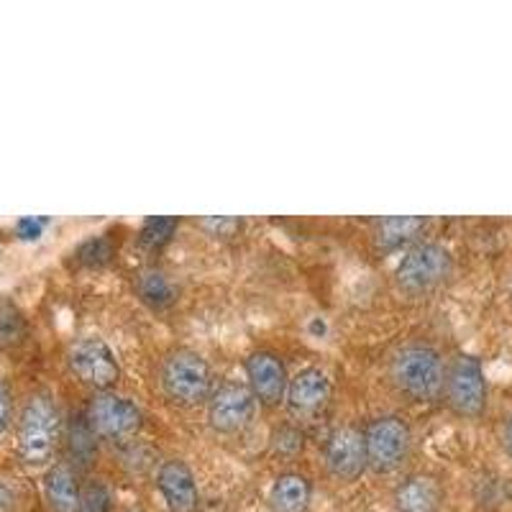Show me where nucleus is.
<instances>
[{
	"instance_id": "nucleus-1",
	"label": "nucleus",
	"mask_w": 512,
	"mask_h": 512,
	"mask_svg": "<svg viewBox=\"0 0 512 512\" xmlns=\"http://www.w3.org/2000/svg\"><path fill=\"white\" fill-rule=\"evenodd\" d=\"M62 438V413L49 392H34L24 402L16 425L18 459L26 466H47L57 454Z\"/></svg>"
},
{
	"instance_id": "nucleus-2",
	"label": "nucleus",
	"mask_w": 512,
	"mask_h": 512,
	"mask_svg": "<svg viewBox=\"0 0 512 512\" xmlns=\"http://www.w3.org/2000/svg\"><path fill=\"white\" fill-rule=\"evenodd\" d=\"M390 377L397 390L413 402H433L443 395L446 364L433 346L408 344L392 356Z\"/></svg>"
},
{
	"instance_id": "nucleus-3",
	"label": "nucleus",
	"mask_w": 512,
	"mask_h": 512,
	"mask_svg": "<svg viewBox=\"0 0 512 512\" xmlns=\"http://www.w3.org/2000/svg\"><path fill=\"white\" fill-rule=\"evenodd\" d=\"M159 384L164 395L180 408H198L213 395L210 364L192 349L169 351L159 369Z\"/></svg>"
},
{
	"instance_id": "nucleus-4",
	"label": "nucleus",
	"mask_w": 512,
	"mask_h": 512,
	"mask_svg": "<svg viewBox=\"0 0 512 512\" xmlns=\"http://www.w3.org/2000/svg\"><path fill=\"white\" fill-rule=\"evenodd\" d=\"M364 451H367V469L374 474L397 472L410 456L413 431L408 420L400 415H379L369 420L364 428Z\"/></svg>"
},
{
	"instance_id": "nucleus-5",
	"label": "nucleus",
	"mask_w": 512,
	"mask_h": 512,
	"mask_svg": "<svg viewBox=\"0 0 512 512\" xmlns=\"http://www.w3.org/2000/svg\"><path fill=\"white\" fill-rule=\"evenodd\" d=\"M454 272L451 251L441 244H418L402 256L395 269V282L408 295H425L436 290Z\"/></svg>"
},
{
	"instance_id": "nucleus-6",
	"label": "nucleus",
	"mask_w": 512,
	"mask_h": 512,
	"mask_svg": "<svg viewBox=\"0 0 512 512\" xmlns=\"http://www.w3.org/2000/svg\"><path fill=\"white\" fill-rule=\"evenodd\" d=\"M67 367L85 387L95 392H111L121 379V364L103 338H77L67 349Z\"/></svg>"
},
{
	"instance_id": "nucleus-7",
	"label": "nucleus",
	"mask_w": 512,
	"mask_h": 512,
	"mask_svg": "<svg viewBox=\"0 0 512 512\" xmlns=\"http://www.w3.org/2000/svg\"><path fill=\"white\" fill-rule=\"evenodd\" d=\"M443 395H446L448 408L464 418H477L487 405V379H484L482 361L477 356L461 354L454 364L446 369V382H443Z\"/></svg>"
},
{
	"instance_id": "nucleus-8",
	"label": "nucleus",
	"mask_w": 512,
	"mask_h": 512,
	"mask_svg": "<svg viewBox=\"0 0 512 512\" xmlns=\"http://www.w3.org/2000/svg\"><path fill=\"white\" fill-rule=\"evenodd\" d=\"M90 428L95 436H103L108 441H128L141 431L144 425V413L131 397H123L118 392H98L88 405Z\"/></svg>"
},
{
	"instance_id": "nucleus-9",
	"label": "nucleus",
	"mask_w": 512,
	"mask_h": 512,
	"mask_svg": "<svg viewBox=\"0 0 512 512\" xmlns=\"http://www.w3.org/2000/svg\"><path fill=\"white\" fill-rule=\"evenodd\" d=\"M205 405H208L210 428L223 436L244 431L256 413V400L244 382H223L218 390H213Z\"/></svg>"
},
{
	"instance_id": "nucleus-10",
	"label": "nucleus",
	"mask_w": 512,
	"mask_h": 512,
	"mask_svg": "<svg viewBox=\"0 0 512 512\" xmlns=\"http://www.w3.org/2000/svg\"><path fill=\"white\" fill-rule=\"evenodd\" d=\"M246 372V387L251 390L254 400L264 408H277L287 397V384H290V374H287L285 361L274 351H254L249 359L244 361Z\"/></svg>"
},
{
	"instance_id": "nucleus-11",
	"label": "nucleus",
	"mask_w": 512,
	"mask_h": 512,
	"mask_svg": "<svg viewBox=\"0 0 512 512\" xmlns=\"http://www.w3.org/2000/svg\"><path fill=\"white\" fill-rule=\"evenodd\" d=\"M328 472L341 482H354L367 472V451H364V433L354 425L333 428L323 446Z\"/></svg>"
},
{
	"instance_id": "nucleus-12",
	"label": "nucleus",
	"mask_w": 512,
	"mask_h": 512,
	"mask_svg": "<svg viewBox=\"0 0 512 512\" xmlns=\"http://www.w3.org/2000/svg\"><path fill=\"white\" fill-rule=\"evenodd\" d=\"M159 495L172 512H195L200 502V489L190 466L182 459L162 461L157 472Z\"/></svg>"
},
{
	"instance_id": "nucleus-13",
	"label": "nucleus",
	"mask_w": 512,
	"mask_h": 512,
	"mask_svg": "<svg viewBox=\"0 0 512 512\" xmlns=\"http://www.w3.org/2000/svg\"><path fill=\"white\" fill-rule=\"evenodd\" d=\"M328 397H331V379H328V374L315 367H308L300 369L295 377H290L285 400L292 413L310 415L318 413L328 402Z\"/></svg>"
},
{
	"instance_id": "nucleus-14",
	"label": "nucleus",
	"mask_w": 512,
	"mask_h": 512,
	"mask_svg": "<svg viewBox=\"0 0 512 512\" xmlns=\"http://www.w3.org/2000/svg\"><path fill=\"white\" fill-rule=\"evenodd\" d=\"M44 495L54 512H80L82 484L77 477L75 464L70 461H54L44 477Z\"/></svg>"
},
{
	"instance_id": "nucleus-15",
	"label": "nucleus",
	"mask_w": 512,
	"mask_h": 512,
	"mask_svg": "<svg viewBox=\"0 0 512 512\" xmlns=\"http://www.w3.org/2000/svg\"><path fill=\"white\" fill-rule=\"evenodd\" d=\"M397 512H441L443 489L428 474H413L395 489Z\"/></svg>"
},
{
	"instance_id": "nucleus-16",
	"label": "nucleus",
	"mask_w": 512,
	"mask_h": 512,
	"mask_svg": "<svg viewBox=\"0 0 512 512\" xmlns=\"http://www.w3.org/2000/svg\"><path fill=\"white\" fill-rule=\"evenodd\" d=\"M310 500H313V484L297 472L277 477V482L269 489V507L274 512H305Z\"/></svg>"
},
{
	"instance_id": "nucleus-17",
	"label": "nucleus",
	"mask_w": 512,
	"mask_h": 512,
	"mask_svg": "<svg viewBox=\"0 0 512 512\" xmlns=\"http://www.w3.org/2000/svg\"><path fill=\"white\" fill-rule=\"evenodd\" d=\"M136 295L144 305L152 310H164L177 300L175 282L169 280V274L162 269H144L136 277Z\"/></svg>"
},
{
	"instance_id": "nucleus-18",
	"label": "nucleus",
	"mask_w": 512,
	"mask_h": 512,
	"mask_svg": "<svg viewBox=\"0 0 512 512\" xmlns=\"http://www.w3.org/2000/svg\"><path fill=\"white\" fill-rule=\"evenodd\" d=\"M425 226H428V218L420 216L382 218V221H377V244L384 251H395L410 244Z\"/></svg>"
},
{
	"instance_id": "nucleus-19",
	"label": "nucleus",
	"mask_w": 512,
	"mask_h": 512,
	"mask_svg": "<svg viewBox=\"0 0 512 512\" xmlns=\"http://www.w3.org/2000/svg\"><path fill=\"white\" fill-rule=\"evenodd\" d=\"M95 431L90 428L88 418L80 415L75 423L70 425V451H72V459L77 464H90L93 456L98 454V441H95Z\"/></svg>"
},
{
	"instance_id": "nucleus-20",
	"label": "nucleus",
	"mask_w": 512,
	"mask_h": 512,
	"mask_svg": "<svg viewBox=\"0 0 512 512\" xmlns=\"http://www.w3.org/2000/svg\"><path fill=\"white\" fill-rule=\"evenodd\" d=\"M113 254H116V246L108 236H95V239H88L85 244L77 246L75 251V259L77 264L82 267H90V269H98L105 267V264L111 262Z\"/></svg>"
},
{
	"instance_id": "nucleus-21",
	"label": "nucleus",
	"mask_w": 512,
	"mask_h": 512,
	"mask_svg": "<svg viewBox=\"0 0 512 512\" xmlns=\"http://www.w3.org/2000/svg\"><path fill=\"white\" fill-rule=\"evenodd\" d=\"M180 221L177 218H167V216H154L146 218L144 226L139 231V241L146 246V249H162L169 239H172V233L177 231Z\"/></svg>"
},
{
	"instance_id": "nucleus-22",
	"label": "nucleus",
	"mask_w": 512,
	"mask_h": 512,
	"mask_svg": "<svg viewBox=\"0 0 512 512\" xmlns=\"http://www.w3.org/2000/svg\"><path fill=\"white\" fill-rule=\"evenodd\" d=\"M26 333V323L21 310L8 300H0V346L18 344Z\"/></svg>"
},
{
	"instance_id": "nucleus-23",
	"label": "nucleus",
	"mask_w": 512,
	"mask_h": 512,
	"mask_svg": "<svg viewBox=\"0 0 512 512\" xmlns=\"http://www.w3.org/2000/svg\"><path fill=\"white\" fill-rule=\"evenodd\" d=\"M305 446V433L297 428V425H280L277 431L272 433V451L277 456H285V459H290V456H297L300 451H303Z\"/></svg>"
},
{
	"instance_id": "nucleus-24",
	"label": "nucleus",
	"mask_w": 512,
	"mask_h": 512,
	"mask_svg": "<svg viewBox=\"0 0 512 512\" xmlns=\"http://www.w3.org/2000/svg\"><path fill=\"white\" fill-rule=\"evenodd\" d=\"M111 507H113L111 489L105 487L100 479H90V482L82 487L80 512H111Z\"/></svg>"
},
{
	"instance_id": "nucleus-25",
	"label": "nucleus",
	"mask_w": 512,
	"mask_h": 512,
	"mask_svg": "<svg viewBox=\"0 0 512 512\" xmlns=\"http://www.w3.org/2000/svg\"><path fill=\"white\" fill-rule=\"evenodd\" d=\"M198 226L203 228V231H208L210 236H218V239H231V236H236V233L241 231L244 221H241V218H233V216H210V218H203V221H198Z\"/></svg>"
},
{
	"instance_id": "nucleus-26",
	"label": "nucleus",
	"mask_w": 512,
	"mask_h": 512,
	"mask_svg": "<svg viewBox=\"0 0 512 512\" xmlns=\"http://www.w3.org/2000/svg\"><path fill=\"white\" fill-rule=\"evenodd\" d=\"M13 423V390L6 379H0V438L11 431Z\"/></svg>"
},
{
	"instance_id": "nucleus-27",
	"label": "nucleus",
	"mask_w": 512,
	"mask_h": 512,
	"mask_svg": "<svg viewBox=\"0 0 512 512\" xmlns=\"http://www.w3.org/2000/svg\"><path fill=\"white\" fill-rule=\"evenodd\" d=\"M47 218H21L16 223V236L21 241H36L44 233V226H47Z\"/></svg>"
},
{
	"instance_id": "nucleus-28",
	"label": "nucleus",
	"mask_w": 512,
	"mask_h": 512,
	"mask_svg": "<svg viewBox=\"0 0 512 512\" xmlns=\"http://www.w3.org/2000/svg\"><path fill=\"white\" fill-rule=\"evenodd\" d=\"M16 507V497H13L11 487L0 482V512H13Z\"/></svg>"
},
{
	"instance_id": "nucleus-29",
	"label": "nucleus",
	"mask_w": 512,
	"mask_h": 512,
	"mask_svg": "<svg viewBox=\"0 0 512 512\" xmlns=\"http://www.w3.org/2000/svg\"><path fill=\"white\" fill-rule=\"evenodd\" d=\"M505 448H507V454L512 456V415L505 423Z\"/></svg>"
},
{
	"instance_id": "nucleus-30",
	"label": "nucleus",
	"mask_w": 512,
	"mask_h": 512,
	"mask_svg": "<svg viewBox=\"0 0 512 512\" xmlns=\"http://www.w3.org/2000/svg\"><path fill=\"white\" fill-rule=\"evenodd\" d=\"M310 331H313L315 336H323V333H326V320L315 318L313 323H310Z\"/></svg>"
},
{
	"instance_id": "nucleus-31",
	"label": "nucleus",
	"mask_w": 512,
	"mask_h": 512,
	"mask_svg": "<svg viewBox=\"0 0 512 512\" xmlns=\"http://www.w3.org/2000/svg\"><path fill=\"white\" fill-rule=\"evenodd\" d=\"M128 512H136V510H128Z\"/></svg>"
}]
</instances>
